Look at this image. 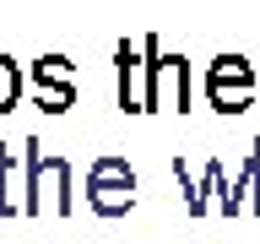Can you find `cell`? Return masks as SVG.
I'll return each instance as SVG.
<instances>
[]
</instances>
